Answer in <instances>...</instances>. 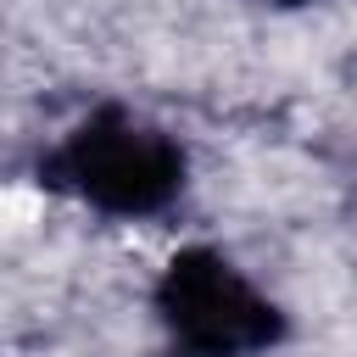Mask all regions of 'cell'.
<instances>
[{
    "mask_svg": "<svg viewBox=\"0 0 357 357\" xmlns=\"http://www.w3.org/2000/svg\"><path fill=\"white\" fill-rule=\"evenodd\" d=\"M151 318L173 357H273L296 335L290 307L212 240L167 251L151 279Z\"/></svg>",
    "mask_w": 357,
    "mask_h": 357,
    "instance_id": "obj_2",
    "label": "cell"
},
{
    "mask_svg": "<svg viewBox=\"0 0 357 357\" xmlns=\"http://www.w3.org/2000/svg\"><path fill=\"white\" fill-rule=\"evenodd\" d=\"M273 6H284V11H307V6H318V0H273Z\"/></svg>",
    "mask_w": 357,
    "mask_h": 357,
    "instance_id": "obj_3",
    "label": "cell"
},
{
    "mask_svg": "<svg viewBox=\"0 0 357 357\" xmlns=\"http://www.w3.org/2000/svg\"><path fill=\"white\" fill-rule=\"evenodd\" d=\"M33 184L106 223H156L190 195V145L145 106L95 100L33 156Z\"/></svg>",
    "mask_w": 357,
    "mask_h": 357,
    "instance_id": "obj_1",
    "label": "cell"
}]
</instances>
